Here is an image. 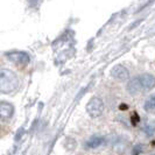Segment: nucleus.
<instances>
[{
  "label": "nucleus",
  "instance_id": "obj_1",
  "mask_svg": "<svg viewBox=\"0 0 155 155\" xmlns=\"http://www.w3.org/2000/svg\"><path fill=\"white\" fill-rule=\"evenodd\" d=\"M19 87V78L12 70L1 69L0 71V91L9 94L15 92Z\"/></svg>",
  "mask_w": 155,
  "mask_h": 155
},
{
  "label": "nucleus",
  "instance_id": "obj_2",
  "mask_svg": "<svg viewBox=\"0 0 155 155\" xmlns=\"http://www.w3.org/2000/svg\"><path fill=\"white\" fill-rule=\"evenodd\" d=\"M6 57L12 63H14L15 65H20V67H26L31 61L29 55L26 51H20V50L8 51V53H6Z\"/></svg>",
  "mask_w": 155,
  "mask_h": 155
},
{
  "label": "nucleus",
  "instance_id": "obj_3",
  "mask_svg": "<svg viewBox=\"0 0 155 155\" xmlns=\"http://www.w3.org/2000/svg\"><path fill=\"white\" fill-rule=\"evenodd\" d=\"M86 111L91 117L97 118V117L101 116V113L104 111V103H103L101 98L93 97L86 104Z\"/></svg>",
  "mask_w": 155,
  "mask_h": 155
},
{
  "label": "nucleus",
  "instance_id": "obj_4",
  "mask_svg": "<svg viewBox=\"0 0 155 155\" xmlns=\"http://www.w3.org/2000/svg\"><path fill=\"white\" fill-rule=\"evenodd\" d=\"M138 78H139L140 86H141V89H142L143 92L149 91V90H152V89L155 87V77L153 75H150V74H143V75L138 76Z\"/></svg>",
  "mask_w": 155,
  "mask_h": 155
},
{
  "label": "nucleus",
  "instance_id": "obj_5",
  "mask_svg": "<svg viewBox=\"0 0 155 155\" xmlns=\"http://www.w3.org/2000/svg\"><path fill=\"white\" fill-rule=\"evenodd\" d=\"M14 114V106L8 101H1L0 103V118L2 121L9 120Z\"/></svg>",
  "mask_w": 155,
  "mask_h": 155
},
{
  "label": "nucleus",
  "instance_id": "obj_6",
  "mask_svg": "<svg viewBox=\"0 0 155 155\" xmlns=\"http://www.w3.org/2000/svg\"><path fill=\"white\" fill-rule=\"evenodd\" d=\"M111 76L114 79H117V81L123 82V81H126L127 78L130 77V72L124 65L119 64V65H116V67H113L111 69Z\"/></svg>",
  "mask_w": 155,
  "mask_h": 155
},
{
  "label": "nucleus",
  "instance_id": "obj_7",
  "mask_svg": "<svg viewBox=\"0 0 155 155\" xmlns=\"http://www.w3.org/2000/svg\"><path fill=\"white\" fill-rule=\"evenodd\" d=\"M127 91L131 93L132 96H137V94H140V93L143 92L142 89H141V86H140L138 76L132 78V79L127 83Z\"/></svg>",
  "mask_w": 155,
  "mask_h": 155
},
{
  "label": "nucleus",
  "instance_id": "obj_8",
  "mask_svg": "<svg viewBox=\"0 0 155 155\" xmlns=\"http://www.w3.org/2000/svg\"><path fill=\"white\" fill-rule=\"evenodd\" d=\"M105 143V138L101 137V135H93L90 139L86 141V147L94 149V148L101 147V145Z\"/></svg>",
  "mask_w": 155,
  "mask_h": 155
},
{
  "label": "nucleus",
  "instance_id": "obj_9",
  "mask_svg": "<svg viewBox=\"0 0 155 155\" xmlns=\"http://www.w3.org/2000/svg\"><path fill=\"white\" fill-rule=\"evenodd\" d=\"M142 132L147 137H152L155 134V123L152 120H146L142 125Z\"/></svg>",
  "mask_w": 155,
  "mask_h": 155
},
{
  "label": "nucleus",
  "instance_id": "obj_10",
  "mask_svg": "<svg viewBox=\"0 0 155 155\" xmlns=\"http://www.w3.org/2000/svg\"><path fill=\"white\" fill-rule=\"evenodd\" d=\"M145 111L150 113V114H155V94H152L147 101H145Z\"/></svg>",
  "mask_w": 155,
  "mask_h": 155
},
{
  "label": "nucleus",
  "instance_id": "obj_11",
  "mask_svg": "<svg viewBox=\"0 0 155 155\" xmlns=\"http://www.w3.org/2000/svg\"><path fill=\"white\" fill-rule=\"evenodd\" d=\"M63 146L67 148L68 150H74L76 146H77V143H76V140L72 139V138H67V139L63 141Z\"/></svg>",
  "mask_w": 155,
  "mask_h": 155
},
{
  "label": "nucleus",
  "instance_id": "obj_12",
  "mask_svg": "<svg viewBox=\"0 0 155 155\" xmlns=\"http://www.w3.org/2000/svg\"><path fill=\"white\" fill-rule=\"evenodd\" d=\"M142 152H143V146L139 143V145L134 146V148L132 149V154L131 155H141Z\"/></svg>",
  "mask_w": 155,
  "mask_h": 155
},
{
  "label": "nucleus",
  "instance_id": "obj_13",
  "mask_svg": "<svg viewBox=\"0 0 155 155\" xmlns=\"http://www.w3.org/2000/svg\"><path fill=\"white\" fill-rule=\"evenodd\" d=\"M131 120H132V125L133 126H137V125L139 124V121H140V118H139V116L134 112L133 113V116H132V118H131Z\"/></svg>",
  "mask_w": 155,
  "mask_h": 155
},
{
  "label": "nucleus",
  "instance_id": "obj_14",
  "mask_svg": "<svg viewBox=\"0 0 155 155\" xmlns=\"http://www.w3.org/2000/svg\"><path fill=\"white\" fill-rule=\"evenodd\" d=\"M153 155H155V154H153Z\"/></svg>",
  "mask_w": 155,
  "mask_h": 155
}]
</instances>
